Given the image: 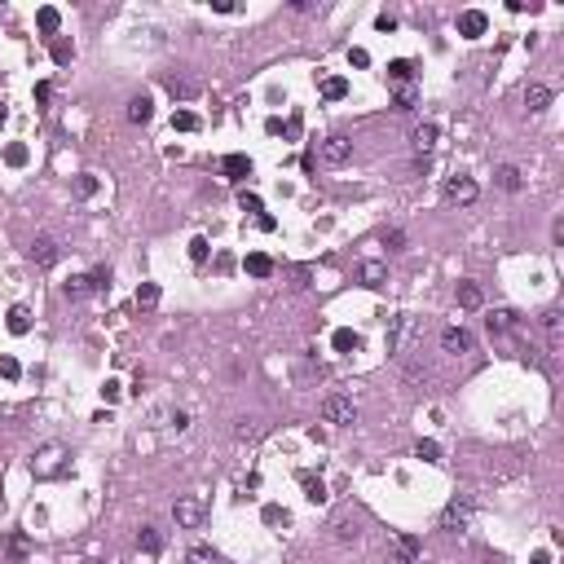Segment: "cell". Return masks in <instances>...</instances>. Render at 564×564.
<instances>
[{"mask_svg": "<svg viewBox=\"0 0 564 564\" xmlns=\"http://www.w3.org/2000/svg\"><path fill=\"white\" fill-rule=\"evenodd\" d=\"M348 155H353V141H348V137H322V141H318V159L326 163V168H340V163H348Z\"/></svg>", "mask_w": 564, "mask_h": 564, "instance_id": "obj_5", "label": "cell"}, {"mask_svg": "<svg viewBox=\"0 0 564 564\" xmlns=\"http://www.w3.org/2000/svg\"><path fill=\"white\" fill-rule=\"evenodd\" d=\"M459 305L463 309H480V305H485V295H480L476 282H459Z\"/></svg>", "mask_w": 564, "mask_h": 564, "instance_id": "obj_25", "label": "cell"}, {"mask_svg": "<svg viewBox=\"0 0 564 564\" xmlns=\"http://www.w3.org/2000/svg\"><path fill=\"white\" fill-rule=\"evenodd\" d=\"M437 137H441L437 124H419V128L410 132V146H414V155H419V163H428V155L437 150Z\"/></svg>", "mask_w": 564, "mask_h": 564, "instance_id": "obj_7", "label": "cell"}, {"mask_svg": "<svg viewBox=\"0 0 564 564\" xmlns=\"http://www.w3.org/2000/svg\"><path fill=\"white\" fill-rule=\"evenodd\" d=\"M468 525H472V499H468V494H459V499L445 503L441 529H445V534H468Z\"/></svg>", "mask_w": 564, "mask_h": 564, "instance_id": "obj_3", "label": "cell"}, {"mask_svg": "<svg viewBox=\"0 0 564 564\" xmlns=\"http://www.w3.org/2000/svg\"><path fill=\"white\" fill-rule=\"evenodd\" d=\"M485 326H489V335H507V331H516V309H494L485 318Z\"/></svg>", "mask_w": 564, "mask_h": 564, "instance_id": "obj_13", "label": "cell"}, {"mask_svg": "<svg viewBox=\"0 0 564 564\" xmlns=\"http://www.w3.org/2000/svg\"><path fill=\"white\" fill-rule=\"evenodd\" d=\"M212 9H217V13H234L238 5H234V0H212Z\"/></svg>", "mask_w": 564, "mask_h": 564, "instance_id": "obj_51", "label": "cell"}, {"mask_svg": "<svg viewBox=\"0 0 564 564\" xmlns=\"http://www.w3.org/2000/svg\"><path fill=\"white\" fill-rule=\"evenodd\" d=\"M49 93H53V84H49V79H40V84H36V102H49Z\"/></svg>", "mask_w": 564, "mask_h": 564, "instance_id": "obj_50", "label": "cell"}, {"mask_svg": "<svg viewBox=\"0 0 564 564\" xmlns=\"http://www.w3.org/2000/svg\"><path fill=\"white\" fill-rule=\"evenodd\" d=\"M331 344H335V353H357V348H361V335H357V331H335V335H331Z\"/></svg>", "mask_w": 564, "mask_h": 564, "instance_id": "obj_26", "label": "cell"}, {"mask_svg": "<svg viewBox=\"0 0 564 564\" xmlns=\"http://www.w3.org/2000/svg\"><path fill=\"white\" fill-rule=\"evenodd\" d=\"M36 23H40V31H44V36H58V27H62V13H58V9H49V5H44V9H40V18H36Z\"/></svg>", "mask_w": 564, "mask_h": 564, "instance_id": "obj_29", "label": "cell"}, {"mask_svg": "<svg viewBox=\"0 0 564 564\" xmlns=\"http://www.w3.org/2000/svg\"><path fill=\"white\" fill-rule=\"evenodd\" d=\"M137 546H141L146 556H163V529H155V525H141Z\"/></svg>", "mask_w": 564, "mask_h": 564, "instance_id": "obj_15", "label": "cell"}, {"mask_svg": "<svg viewBox=\"0 0 564 564\" xmlns=\"http://www.w3.org/2000/svg\"><path fill=\"white\" fill-rule=\"evenodd\" d=\"M441 198H445V203H454V207H472L476 198H480V186H476L472 177H463V172L459 177H445Z\"/></svg>", "mask_w": 564, "mask_h": 564, "instance_id": "obj_2", "label": "cell"}, {"mask_svg": "<svg viewBox=\"0 0 564 564\" xmlns=\"http://www.w3.org/2000/svg\"><path fill=\"white\" fill-rule=\"evenodd\" d=\"M23 366H18V357H9V353H0V379H18Z\"/></svg>", "mask_w": 564, "mask_h": 564, "instance_id": "obj_38", "label": "cell"}, {"mask_svg": "<svg viewBox=\"0 0 564 564\" xmlns=\"http://www.w3.org/2000/svg\"><path fill=\"white\" fill-rule=\"evenodd\" d=\"M66 468H71V450L62 441H44L31 454V476L36 480H58V476H66Z\"/></svg>", "mask_w": 564, "mask_h": 564, "instance_id": "obj_1", "label": "cell"}, {"mask_svg": "<svg viewBox=\"0 0 564 564\" xmlns=\"http://www.w3.org/2000/svg\"><path fill=\"white\" fill-rule=\"evenodd\" d=\"M9 556H13V560H23V556H27V538H23V534H18V538H9Z\"/></svg>", "mask_w": 564, "mask_h": 564, "instance_id": "obj_48", "label": "cell"}, {"mask_svg": "<svg viewBox=\"0 0 564 564\" xmlns=\"http://www.w3.org/2000/svg\"><path fill=\"white\" fill-rule=\"evenodd\" d=\"M9 331H13V335H27V331H31V309L27 305H13L9 309Z\"/></svg>", "mask_w": 564, "mask_h": 564, "instance_id": "obj_24", "label": "cell"}, {"mask_svg": "<svg viewBox=\"0 0 564 564\" xmlns=\"http://www.w3.org/2000/svg\"><path fill=\"white\" fill-rule=\"evenodd\" d=\"M221 172L229 181H243V177H252V159H247V155H225L221 159Z\"/></svg>", "mask_w": 564, "mask_h": 564, "instance_id": "obj_14", "label": "cell"}, {"mask_svg": "<svg viewBox=\"0 0 564 564\" xmlns=\"http://www.w3.org/2000/svg\"><path fill=\"white\" fill-rule=\"evenodd\" d=\"M243 269L252 274V278H274V269H278V264H274L269 256H264V252H252V256L243 260Z\"/></svg>", "mask_w": 564, "mask_h": 564, "instance_id": "obj_17", "label": "cell"}, {"mask_svg": "<svg viewBox=\"0 0 564 564\" xmlns=\"http://www.w3.org/2000/svg\"><path fill=\"white\" fill-rule=\"evenodd\" d=\"M300 485H305V499H309V503H326V485H322V476L300 472Z\"/></svg>", "mask_w": 564, "mask_h": 564, "instance_id": "obj_22", "label": "cell"}, {"mask_svg": "<svg viewBox=\"0 0 564 564\" xmlns=\"http://www.w3.org/2000/svg\"><path fill=\"white\" fill-rule=\"evenodd\" d=\"M49 53H53V62H62V66H66V62H71V58H75V44H71V40H62V36H58L53 44H49Z\"/></svg>", "mask_w": 564, "mask_h": 564, "instance_id": "obj_32", "label": "cell"}, {"mask_svg": "<svg viewBox=\"0 0 564 564\" xmlns=\"http://www.w3.org/2000/svg\"><path fill=\"white\" fill-rule=\"evenodd\" d=\"M489 31V18L480 9H463L459 13V36H468V40H476V36H485Z\"/></svg>", "mask_w": 564, "mask_h": 564, "instance_id": "obj_10", "label": "cell"}, {"mask_svg": "<svg viewBox=\"0 0 564 564\" xmlns=\"http://www.w3.org/2000/svg\"><path fill=\"white\" fill-rule=\"evenodd\" d=\"M163 89H168L172 97H181V102L198 97V84H194V79H186V75H168V79H163Z\"/></svg>", "mask_w": 564, "mask_h": 564, "instance_id": "obj_16", "label": "cell"}, {"mask_svg": "<svg viewBox=\"0 0 564 564\" xmlns=\"http://www.w3.org/2000/svg\"><path fill=\"white\" fill-rule=\"evenodd\" d=\"M388 564H419V538L397 534V538H392V556H388Z\"/></svg>", "mask_w": 564, "mask_h": 564, "instance_id": "obj_9", "label": "cell"}, {"mask_svg": "<svg viewBox=\"0 0 564 564\" xmlns=\"http://www.w3.org/2000/svg\"><path fill=\"white\" fill-rule=\"evenodd\" d=\"M318 93L326 97V102H340V97H348V79H344V75H326Z\"/></svg>", "mask_w": 564, "mask_h": 564, "instance_id": "obj_23", "label": "cell"}, {"mask_svg": "<svg viewBox=\"0 0 564 564\" xmlns=\"http://www.w3.org/2000/svg\"><path fill=\"white\" fill-rule=\"evenodd\" d=\"M128 120H132V124H150V120H155L150 97H132V102H128Z\"/></svg>", "mask_w": 564, "mask_h": 564, "instance_id": "obj_21", "label": "cell"}, {"mask_svg": "<svg viewBox=\"0 0 564 564\" xmlns=\"http://www.w3.org/2000/svg\"><path fill=\"white\" fill-rule=\"evenodd\" d=\"M172 428H177V432H186V428H190V414L177 410V414H172Z\"/></svg>", "mask_w": 564, "mask_h": 564, "instance_id": "obj_49", "label": "cell"}, {"mask_svg": "<svg viewBox=\"0 0 564 564\" xmlns=\"http://www.w3.org/2000/svg\"><path fill=\"white\" fill-rule=\"evenodd\" d=\"M186 564H221V556L212 551V546H190V551H186Z\"/></svg>", "mask_w": 564, "mask_h": 564, "instance_id": "obj_30", "label": "cell"}, {"mask_svg": "<svg viewBox=\"0 0 564 564\" xmlns=\"http://www.w3.org/2000/svg\"><path fill=\"white\" fill-rule=\"evenodd\" d=\"M388 79H392V84H410V79H414V62H406V58L388 62Z\"/></svg>", "mask_w": 564, "mask_h": 564, "instance_id": "obj_27", "label": "cell"}, {"mask_svg": "<svg viewBox=\"0 0 564 564\" xmlns=\"http://www.w3.org/2000/svg\"><path fill=\"white\" fill-rule=\"evenodd\" d=\"M75 194H79V198H93V194H97V177H93V172L75 177Z\"/></svg>", "mask_w": 564, "mask_h": 564, "instance_id": "obj_37", "label": "cell"}, {"mask_svg": "<svg viewBox=\"0 0 564 564\" xmlns=\"http://www.w3.org/2000/svg\"><path fill=\"white\" fill-rule=\"evenodd\" d=\"M89 291H93V282H89V274H71V278L62 282V295H66V300H84Z\"/></svg>", "mask_w": 564, "mask_h": 564, "instance_id": "obj_18", "label": "cell"}, {"mask_svg": "<svg viewBox=\"0 0 564 564\" xmlns=\"http://www.w3.org/2000/svg\"><path fill=\"white\" fill-rule=\"evenodd\" d=\"M392 110H414V84H402V89H397Z\"/></svg>", "mask_w": 564, "mask_h": 564, "instance_id": "obj_34", "label": "cell"}, {"mask_svg": "<svg viewBox=\"0 0 564 564\" xmlns=\"http://www.w3.org/2000/svg\"><path fill=\"white\" fill-rule=\"evenodd\" d=\"M58 256H62V247H58V238H49V234H40L36 243H31V260H36L40 269H53V264H58Z\"/></svg>", "mask_w": 564, "mask_h": 564, "instance_id": "obj_8", "label": "cell"}, {"mask_svg": "<svg viewBox=\"0 0 564 564\" xmlns=\"http://www.w3.org/2000/svg\"><path fill=\"white\" fill-rule=\"evenodd\" d=\"M348 66H371V53L366 49H348Z\"/></svg>", "mask_w": 564, "mask_h": 564, "instance_id": "obj_45", "label": "cell"}, {"mask_svg": "<svg viewBox=\"0 0 564 564\" xmlns=\"http://www.w3.org/2000/svg\"><path fill=\"white\" fill-rule=\"evenodd\" d=\"M291 516H287V511H282V507H264V525H287Z\"/></svg>", "mask_w": 564, "mask_h": 564, "instance_id": "obj_44", "label": "cell"}, {"mask_svg": "<svg viewBox=\"0 0 564 564\" xmlns=\"http://www.w3.org/2000/svg\"><path fill=\"white\" fill-rule=\"evenodd\" d=\"M172 128H177V132H198V115H194V110H177V115H172Z\"/></svg>", "mask_w": 564, "mask_h": 564, "instance_id": "obj_33", "label": "cell"}, {"mask_svg": "<svg viewBox=\"0 0 564 564\" xmlns=\"http://www.w3.org/2000/svg\"><path fill=\"white\" fill-rule=\"evenodd\" d=\"M238 207H243V212H260V194H252V190H238Z\"/></svg>", "mask_w": 564, "mask_h": 564, "instance_id": "obj_41", "label": "cell"}, {"mask_svg": "<svg viewBox=\"0 0 564 564\" xmlns=\"http://www.w3.org/2000/svg\"><path fill=\"white\" fill-rule=\"evenodd\" d=\"M27 159H31V150H27L23 141H13L9 150H5V163H9V168H27Z\"/></svg>", "mask_w": 564, "mask_h": 564, "instance_id": "obj_31", "label": "cell"}, {"mask_svg": "<svg viewBox=\"0 0 564 564\" xmlns=\"http://www.w3.org/2000/svg\"><path fill=\"white\" fill-rule=\"evenodd\" d=\"M287 278H291V287H295V291H305L313 274H309V264H291V269H287Z\"/></svg>", "mask_w": 564, "mask_h": 564, "instance_id": "obj_35", "label": "cell"}, {"mask_svg": "<svg viewBox=\"0 0 564 564\" xmlns=\"http://www.w3.org/2000/svg\"><path fill=\"white\" fill-rule=\"evenodd\" d=\"M534 564H551V556H546V551H538V556H534Z\"/></svg>", "mask_w": 564, "mask_h": 564, "instance_id": "obj_52", "label": "cell"}, {"mask_svg": "<svg viewBox=\"0 0 564 564\" xmlns=\"http://www.w3.org/2000/svg\"><path fill=\"white\" fill-rule=\"evenodd\" d=\"M9 120V102H0V124H5Z\"/></svg>", "mask_w": 564, "mask_h": 564, "instance_id": "obj_53", "label": "cell"}, {"mask_svg": "<svg viewBox=\"0 0 564 564\" xmlns=\"http://www.w3.org/2000/svg\"><path fill=\"white\" fill-rule=\"evenodd\" d=\"M525 106L534 110V115L546 110V106H551V89H546V84H529V89H525Z\"/></svg>", "mask_w": 564, "mask_h": 564, "instance_id": "obj_20", "label": "cell"}, {"mask_svg": "<svg viewBox=\"0 0 564 564\" xmlns=\"http://www.w3.org/2000/svg\"><path fill=\"white\" fill-rule=\"evenodd\" d=\"M494 186H499V190H507V194H516V190L525 186V181H520V168H511V163H503V168L494 172Z\"/></svg>", "mask_w": 564, "mask_h": 564, "instance_id": "obj_19", "label": "cell"}, {"mask_svg": "<svg viewBox=\"0 0 564 564\" xmlns=\"http://www.w3.org/2000/svg\"><path fill=\"white\" fill-rule=\"evenodd\" d=\"M322 419H326V423H335V428H348V423L357 419L353 397H344V392H326V402H322Z\"/></svg>", "mask_w": 564, "mask_h": 564, "instance_id": "obj_4", "label": "cell"}, {"mask_svg": "<svg viewBox=\"0 0 564 564\" xmlns=\"http://www.w3.org/2000/svg\"><path fill=\"white\" fill-rule=\"evenodd\" d=\"M137 309L141 313L159 309V287H155V282H141V287H137Z\"/></svg>", "mask_w": 564, "mask_h": 564, "instance_id": "obj_28", "label": "cell"}, {"mask_svg": "<svg viewBox=\"0 0 564 564\" xmlns=\"http://www.w3.org/2000/svg\"><path fill=\"white\" fill-rule=\"evenodd\" d=\"M357 278H361V287H384L388 264H379V260H361V264H357Z\"/></svg>", "mask_w": 564, "mask_h": 564, "instance_id": "obj_12", "label": "cell"}, {"mask_svg": "<svg viewBox=\"0 0 564 564\" xmlns=\"http://www.w3.org/2000/svg\"><path fill=\"white\" fill-rule=\"evenodd\" d=\"M384 243H388V252H406V234H402V229H388Z\"/></svg>", "mask_w": 564, "mask_h": 564, "instance_id": "obj_42", "label": "cell"}, {"mask_svg": "<svg viewBox=\"0 0 564 564\" xmlns=\"http://www.w3.org/2000/svg\"><path fill=\"white\" fill-rule=\"evenodd\" d=\"M414 454H419L423 463H441V445L437 441H419V450H414Z\"/></svg>", "mask_w": 564, "mask_h": 564, "instance_id": "obj_39", "label": "cell"}, {"mask_svg": "<svg viewBox=\"0 0 564 564\" xmlns=\"http://www.w3.org/2000/svg\"><path fill=\"white\" fill-rule=\"evenodd\" d=\"M234 437H238V441H247V437H256V423H252V419H238V428H234Z\"/></svg>", "mask_w": 564, "mask_h": 564, "instance_id": "obj_47", "label": "cell"}, {"mask_svg": "<svg viewBox=\"0 0 564 564\" xmlns=\"http://www.w3.org/2000/svg\"><path fill=\"white\" fill-rule=\"evenodd\" d=\"M441 348L445 353H472V331H463V326L441 331Z\"/></svg>", "mask_w": 564, "mask_h": 564, "instance_id": "obj_11", "label": "cell"}, {"mask_svg": "<svg viewBox=\"0 0 564 564\" xmlns=\"http://www.w3.org/2000/svg\"><path fill=\"white\" fill-rule=\"evenodd\" d=\"M190 260H194V264L207 260V238H194V243H190Z\"/></svg>", "mask_w": 564, "mask_h": 564, "instance_id": "obj_43", "label": "cell"}, {"mask_svg": "<svg viewBox=\"0 0 564 564\" xmlns=\"http://www.w3.org/2000/svg\"><path fill=\"white\" fill-rule=\"evenodd\" d=\"M89 282H93V291H106L110 287V269H106V264H97V269L89 274Z\"/></svg>", "mask_w": 564, "mask_h": 564, "instance_id": "obj_40", "label": "cell"}, {"mask_svg": "<svg viewBox=\"0 0 564 564\" xmlns=\"http://www.w3.org/2000/svg\"><path fill=\"white\" fill-rule=\"evenodd\" d=\"M546 335H551V344L560 340V313L551 309V313H546Z\"/></svg>", "mask_w": 564, "mask_h": 564, "instance_id": "obj_46", "label": "cell"}, {"mask_svg": "<svg viewBox=\"0 0 564 564\" xmlns=\"http://www.w3.org/2000/svg\"><path fill=\"white\" fill-rule=\"evenodd\" d=\"M357 534H361L357 520H340L335 525V542H357Z\"/></svg>", "mask_w": 564, "mask_h": 564, "instance_id": "obj_36", "label": "cell"}, {"mask_svg": "<svg viewBox=\"0 0 564 564\" xmlns=\"http://www.w3.org/2000/svg\"><path fill=\"white\" fill-rule=\"evenodd\" d=\"M172 520H177L181 529H198V525L207 520V507L198 503V499H177V503H172Z\"/></svg>", "mask_w": 564, "mask_h": 564, "instance_id": "obj_6", "label": "cell"}]
</instances>
